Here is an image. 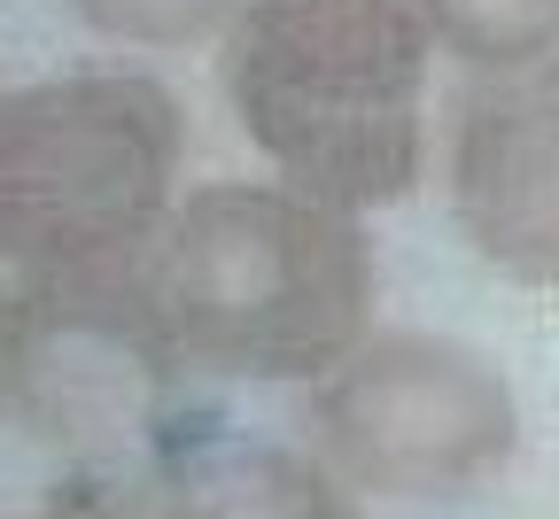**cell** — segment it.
Segmentation results:
<instances>
[{"mask_svg":"<svg viewBox=\"0 0 559 519\" xmlns=\"http://www.w3.org/2000/svg\"><path fill=\"white\" fill-rule=\"evenodd\" d=\"M210 79L241 147L358 217L404 209L436 171V16L428 0H241Z\"/></svg>","mask_w":559,"mask_h":519,"instance_id":"obj_1","label":"cell"},{"mask_svg":"<svg viewBox=\"0 0 559 519\" xmlns=\"http://www.w3.org/2000/svg\"><path fill=\"white\" fill-rule=\"evenodd\" d=\"M140 271L202 381L311 388L381 326L373 226L272 171L187 186Z\"/></svg>","mask_w":559,"mask_h":519,"instance_id":"obj_2","label":"cell"},{"mask_svg":"<svg viewBox=\"0 0 559 519\" xmlns=\"http://www.w3.org/2000/svg\"><path fill=\"white\" fill-rule=\"evenodd\" d=\"M187 147L179 86L132 55L0 86V271L140 264L187 194Z\"/></svg>","mask_w":559,"mask_h":519,"instance_id":"obj_3","label":"cell"},{"mask_svg":"<svg viewBox=\"0 0 559 519\" xmlns=\"http://www.w3.org/2000/svg\"><path fill=\"white\" fill-rule=\"evenodd\" d=\"M140 264L0 279V434L16 450L102 466L140 458L171 426L187 357Z\"/></svg>","mask_w":559,"mask_h":519,"instance_id":"obj_4","label":"cell"},{"mask_svg":"<svg viewBox=\"0 0 559 519\" xmlns=\"http://www.w3.org/2000/svg\"><path fill=\"white\" fill-rule=\"evenodd\" d=\"M304 442L358 504H451L513 466L521 396L506 364L459 334L373 326L304 388Z\"/></svg>","mask_w":559,"mask_h":519,"instance_id":"obj_5","label":"cell"},{"mask_svg":"<svg viewBox=\"0 0 559 519\" xmlns=\"http://www.w3.org/2000/svg\"><path fill=\"white\" fill-rule=\"evenodd\" d=\"M436 186L489 279L559 287V39L459 70L436 124Z\"/></svg>","mask_w":559,"mask_h":519,"instance_id":"obj_6","label":"cell"},{"mask_svg":"<svg viewBox=\"0 0 559 519\" xmlns=\"http://www.w3.org/2000/svg\"><path fill=\"white\" fill-rule=\"evenodd\" d=\"M164 519H358L349 481L296 434L187 419L148 442Z\"/></svg>","mask_w":559,"mask_h":519,"instance_id":"obj_7","label":"cell"},{"mask_svg":"<svg viewBox=\"0 0 559 519\" xmlns=\"http://www.w3.org/2000/svg\"><path fill=\"white\" fill-rule=\"evenodd\" d=\"M55 9L117 55H194L226 39L241 0H55Z\"/></svg>","mask_w":559,"mask_h":519,"instance_id":"obj_8","label":"cell"},{"mask_svg":"<svg viewBox=\"0 0 559 519\" xmlns=\"http://www.w3.org/2000/svg\"><path fill=\"white\" fill-rule=\"evenodd\" d=\"M443 55L466 62H513L559 39V0H428Z\"/></svg>","mask_w":559,"mask_h":519,"instance_id":"obj_9","label":"cell"},{"mask_svg":"<svg viewBox=\"0 0 559 519\" xmlns=\"http://www.w3.org/2000/svg\"><path fill=\"white\" fill-rule=\"evenodd\" d=\"M32 519H164L148 450L140 458H102V466H62Z\"/></svg>","mask_w":559,"mask_h":519,"instance_id":"obj_10","label":"cell"}]
</instances>
